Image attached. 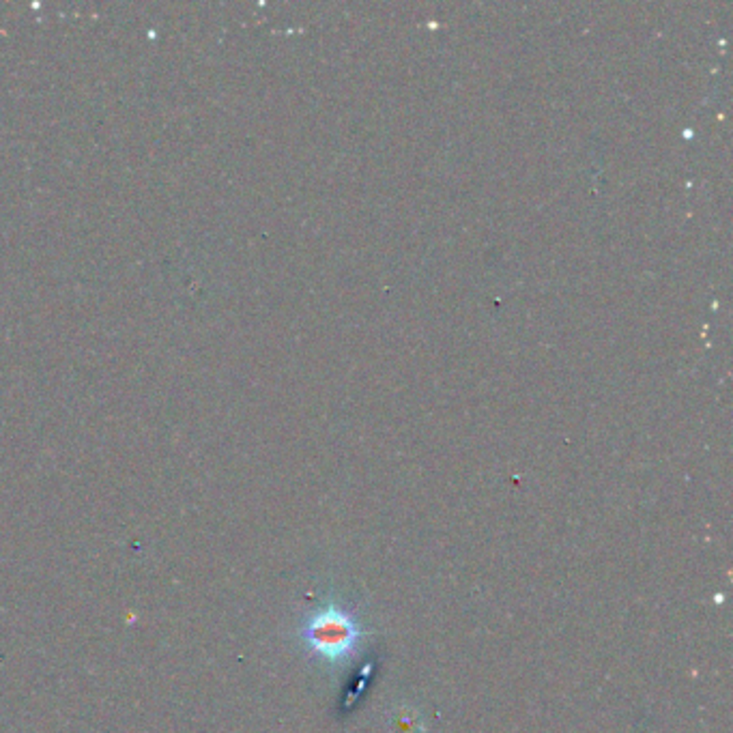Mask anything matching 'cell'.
Here are the masks:
<instances>
[{
    "mask_svg": "<svg viewBox=\"0 0 733 733\" xmlns=\"http://www.w3.org/2000/svg\"><path fill=\"white\" fill-rule=\"evenodd\" d=\"M299 639L312 659L325 662L332 669L351 662L358 656L366 628L349 607L330 600L304 619Z\"/></svg>",
    "mask_w": 733,
    "mask_h": 733,
    "instance_id": "cell-1",
    "label": "cell"
},
{
    "mask_svg": "<svg viewBox=\"0 0 733 733\" xmlns=\"http://www.w3.org/2000/svg\"><path fill=\"white\" fill-rule=\"evenodd\" d=\"M418 729H419V723H418V716H415V714L402 712V714H398L396 719H393V733H413Z\"/></svg>",
    "mask_w": 733,
    "mask_h": 733,
    "instance_id": "cell-2",
    "label": "cell"
}]
</instances>
